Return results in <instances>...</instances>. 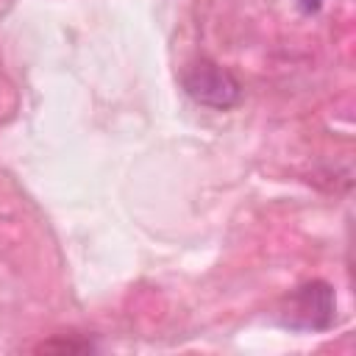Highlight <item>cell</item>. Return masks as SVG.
Returning a JSON list of instances; mask_svg holds the SVG:
<instances>
[{
	"mask_svg": "<svg viewBox=\"0 0 356 356\" xmlns=\"http://www.w3.org/2000/svg\"><path fill=\"white\" fill-rule=\"evenodd\" d=\"M184 89L186 95L200 103V106H209V108H231L239 103L242 97V86L239 81L217 67L214 61H195L186 72H184Z\"/></svg>",
	"mask_w": 356,
	"mask_h": 356,
	"instance_id": "cell-1",
	"label": "cell"
},
{
	"mask_svg": "<svg viewBox=\"0 0 356 356\" xmlns=\"http://www.w3.org/2000/svg\"><path fill=\"white\" fill-rule=\"evenodd\" d=\"M334 320V289L323 281H312L298 286L289 295L286 323L292 328H328Z\"/></svg>",
	"mask_w": 356,
	"mask_h": 356,
	"instance_id": "cell-2",
	"label": "cell"
},
{
	"mask_svg": "<svg viewBox=\"0 0 356 356\" xmlns=\"http://www.w3.org/2000/svg\"><path fill=\"white\" fill-rule=\"evenodd\" d=\"M298 6H300L303 14H314V11H320L323 0H298Z\"/></svg>",
	"mask_w": 356,
	"mask_h": 356,
	"instance_id": "cell-3",
	"label": "cell"
}]
</instances>
